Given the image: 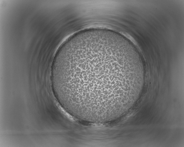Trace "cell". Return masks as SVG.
<instances>
[{"mask_svg":"<svg viewBox=\"0 0 184 147\" xmlns=\"http://www.w3.org/2000/svg\"><path fill=\"white\" fill-rule=\"evenodd\" d=\"M140 62L117 42L103 38L73 44L54 60L51 80L64 109L79 119L105 122L137 98L144 78Z\"/></svg>","mask_w":184,"mask_h":147,"instance_id":"6da1fadb","label":"cell"}]
</instances>
